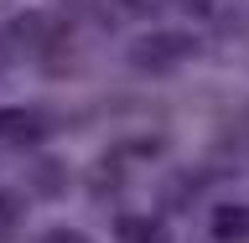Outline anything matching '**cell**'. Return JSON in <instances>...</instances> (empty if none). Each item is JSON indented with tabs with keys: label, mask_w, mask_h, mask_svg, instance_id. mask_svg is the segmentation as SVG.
Listing matches in <instances>:
<instances>
[{
	"label": "cell",
	"mask_w": 249,
	"mask_h": 243,
	"mask_svg": "<svg viewBox=\"0 0 249 243\" xmlns=\"http://www.w3.org/2000/svg\"><path fill=\"white\" fill-rule=\"evenodd\" d=\"M42 140H47V119L36 109H0V145L26 150V145H42Z\"/></svg>",
	"instance_id": "obj_3"
},
{
	"label": "cell",
	"mask_w": 249,
	"mask_h": 243,
	"mask_svg": "<svg viewBox=\"0 0 249 243\" xmlns=\"http://www.w3.org/2000/svg\"><path fill=\"white\" fill-rule=\"evenodd\" d=\"M62 42V21H52V16H16L11 26H5V47H21V52H52V47Z\"/></svg>",
	"instance_id": "obj_2"
},
{
	"label": "cell",
	"mask_w": 249,
	"mask_h": 243,
	"mask_svg": "<svg viewBox=\"0 0 249 243\" xmlns=\"http://www.w3.org/2000/svg\"><path fill=\"white\" fill-rule=\"evenodd\" d=\"M187 52H192L187 36H177V31H151V36H140V42L130 47V67H140V73H171Z\"/></svg>",
	"instance_id": "obj_1"
},
{
	"label": "cell",
	"mask_w": 249,
	"mask_h": 243,
	"mask_svg": "<svg viewBox=\"0 0 249 243\" xmlns=\"http://www.w3.org/2000/svg\"><path fill=\"white\" fill-rule=\"evenodd\" d=\"M120 5H124L130 16H151V11H156V0H120Z\"/></svg>",
	"instance_id": "obj_9"
},
{
	"label": "cell",
	"mask_w": 249,
	"mask_h": 243,
	"mask_svg": "<svg viewBox=\"0 0 249 243\" xmlns=\"http://www.w3.org/2000/svg\"><path fill=\"white\" fill-rule=\"evenodd\" d=\"M187 11L192 16H213V0H187Z\"/></svg>",
	"instance_id": "obj_10"
},
{
	"label": "cell",
	"mask_w": 249,
	"mask_h": 243,
	"mask_svg": "<svg viewBox=\"0 0 249 243\" xmlns=\"http://www.w3.org/2000/svg\"><path fill=\"white\" fill-rule=\"evenodd\" d=\"M36 186L42 192H62V166L52 161V166H36Z\"/></svg>",
	"instance_id": "obj_7"
},
{
	"label": "cell",
	"mask_w": 249,
	"mask_h": 243,
	"mask_svg": "<svg viewBox=\"0 0 249 243\" xmlns=\"http://www.w3.org/2000/svg\"><path fill=\"white\" fill-rule=\"evenodd\" d=\"M114 233H120V243H171V228L161 223V217H145V212H124L120 223H114Z\"/></svg>",
	"instance_id": "obj_4"
},
{
	"label": "cell",
	"mask_w": 249,
	"mask_h": 243,
	"mask_svg": "<svg viewBox=\"0 0 249 243\" xmlns=\"http://www.w3.org/2000/svg\"><path fill=\"white\" fill-rule=\"evenodd\" d=\"M42 243H89V238H83V233H73V228H52Z\"/></svg>",
	"instance_id": "obj_8"
},
{
	"label": "cell",
	"mask_w": 249,
	"mask_h": 243,
	"mask_svg": "<svg viewBox=\"0 0 249 243\" xmlns=\"http://www.w3.org/2000/svg\"><path fill=\"white\" fill-rule=\"evenodd\" d=\"M21 228V197L16 192H0V243H11Z\"/></svg>",
	"instance_id": "obj_6"
},
{
	"label": "cell",
	"mask_w": 249,
	"mask_h": 243,
	"mask_svg": "<svg viewBox=\"0 0 249 243\" xmlns=\"http://www.w3.org/2000/svg\"><path fill=\"white\" fill-rule=\"evenodd\" d=\"M213 238H218V243H239V238H249V207H239V202L218 207V212H213Z\"/></svg>",
	"instance_id": "obj_5"
}]
</instances>
